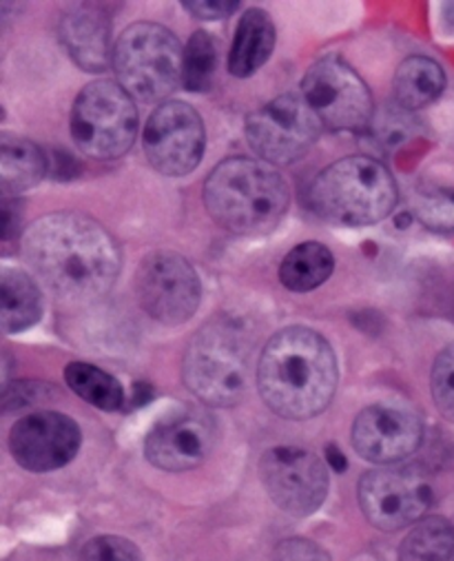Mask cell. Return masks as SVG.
Segmentation results:
<instances>
[{"label":"cell","mask_w":454,"mask_h":561,"mask_svg":"<svg viewBox=\"0 0 454 561\" xmlns=\"http://www.w3.org/2000/svg\"><path fill=\"white\" fill-rule=\"evenodd\" d=\"M49 169L47 156L32 140L0 131V196L12 198L34 186Z\"/></svg>","instance_id":"18"},{"label":"cell","mask_w":454,"mask_h":561,"mask_svg":"<svg viewBox=\"0 0 454 561\" xmlns=\"http://www.w3.org/2000/svg\"><path fill=\"white\" fill-rule=\"evenodd\" d=\"M322 123L295 93H282L246 118L248 147L268 164H293L319 138Z\"/></svg>","instance_id":"9"},{"label":"cell","mask_w":454,"mask_h":561,"mask_svg":"<svg viewBox=\"0 0 454 561\" xmlns=\"http://www.w3.org/2000/svg\"><path fill=\"white\" fill-rule=\"evenodd\" d=\"M259 476L266 493L284 513L306 517L322 508L328 495L324 461L298 446H278L259 459Z\"/></svg>","instance_id":"11"},{"label":"cell","mask_w":454,"mask_h":561,"mask_svg":"<svg viewBox=\"0 0 454 561\" xmlns=\"http://www.w3.org/2000/svg\"><path fill=\"white\" fill-rule=\"evenodd\" d=\"M423 439L421 420L401 407L373 404L352 424V446L366 461L397 463L410 457Z\"/></svg>","instance_id":"15"},{"label":"cell","mask_w":454,"mask_h":561,"mask_svg":"<svg viewBox=\"0 0 454 561\" xmlns=\"http://www.w3.org/2000/svg\"><path fill=\"white\" fill-rule=\"evenodd\" d=\"M430 391L436 411L447 422H454V344L436 355L432 364Z\"/></svg>","instance_id":"27"},{"label":"cell","mask_w":454,"mask_h":561,"mask_svg":"<svg viewBox=\"0 0 454 561\" xmlns=\"http://www.w3.org/2000/svg\"><path fill=\"white\" fill-rule=\"evenodd\" d=\"M69 127L82 153L114 160L125 156L138 138V110L118 82L96 80L78 93Z\"/></svg>","instance_id":"7"},{"label":"cell","mask_w":454,"mask_h":561,"mask_svg":"<svg viewBox=\"0 0 454 561\" xmlns=\"http://www.w3.org/2000/svg\"><path fill=\"white\" fill-rule=\"evenodd\" d=\"M326 457H328V463L333 466V469H335L337 473H344V471H346V466H348V463H346V457H344V453H341L337 446L330 444V446L326 448Z\"/></svg>","instance_id":"33"},{"label":"cell","mask_w":454,"mask_h":561,"mask_svg":"<svg viewBox=\"0 0 454 561\" xmlns=\"http://www.w3.org/2000/svg\"><path fill=\"white\" fill-rule=\"evenodd\" d=\"M415 216L432 231H454V178L430 175L421 180L415 196Z\"/></svg>","instance_id":"25"},{"label":"cell","mask_w":454,"mask_h":561,"mask_svg":"<svg viewBox=\"0 0 454 561\" xmlns=\"http://www.w3.org/2000/svg\"><path fill=\"white\" fill-rule=\"evenodd\" d=\"M291 203L287 180L253 158L220 162L205 182L209 216L226 231L257 236L276 227Z\"/></svg>","instance_id":"3"},{"label":"cell","mask_w":454,"mask_h":561,"mask_svg":"<svg viewBox=\"0 0 454 561\" xmlns=\"http://www.w3.org/2000/svg\"><path fill=\"white\" fill-rule=\"evenodd\" d=\"M335 268V257L319 242L295 247L280 266V283L293 294H309L322 287Z\"/></svg>","instance_id":"22"},{"label":"cell","mask_w":454,"mask_h":561,"mask_svg":"<svg viewBox=\"0 0 454 561\" xmlns=\"http://www.w3.org/2000/svg\"><path fill=\"white\" fill-rule=\"evenodd\" d=\"M272 49H276V25L264 10L253 8L237 23L229 54V71L235 78H248L266 65Z\"/></svg>","instance_id":"20"},{"label":"cell","mask_w":454,"mask_h":561,"mask_svg":"<svg viewBox=\"0 0 454 561\" xmlns=\"http://www.w3.org/2000/svg\"><path fill=\"white\" fill-rule=\"evenodd\" d=\"M218 49L216 41L207 32H196L182 56V80L194 93H205L211 89L216 78Z\"/></svg>","instance_id":"26"},{"label":"cell","mask_w":454,"mask_h":561,"mask_svg":"<svg viewBox=\"0 0 454 561\" xmlns=\"http://www.w3.org/2000/svg\"><path fill=\"white\" fill-rule=\"evenodd\" d=\"M80 426L56 411H40L19 420L10 433L14 459L32 473H49L67 466L80 450Z\"/></svg>","instance_id":"14"},{"label":"cell","mask_w":454,"mask_h":561,"mask_svg":"<svg viewBox=\"0 0 454 561\" xmlns=\"http://www.w3.org/2000/svg\"><path fill=\"white\" fill-rule=\"evenodd\" d=\"M43 318V294L21 268H0V333H23Z\"/></svg>","instance_id":"19"},{"label":"cell","mask_w":454,"mask_h":561,"mask_svg":"<svg viewBox=\"0 0 454 561\" xmlns=\"http://www.w3.org/2000/svg\"><path fill=\"white\" fill-rule=\"evenodd\" d=\"M12 373H14V359L5 348H0V396L10 389Z\"/></svg>","instance_id":"32"},{"label":"cell","mask_w":454,"mask_h":561,"mask_svg":"<svg viewBox=\"0 0 454 561\" xmlns=\"http://www.w3.org/2000/svg\"><path fill=\"white\" fill-rule=\"evenodd\" d=\"M251 370V337L242 322L218 318L205 324L185 353L187 389L209 407L229 409L244 400Z\"/></svg>","instance_id":"5"},{"label":"cell","mask_w":454,"mask_h":561,"mask_svg":"<svg viewBox=\"0 0 454 561\" xmlns=\"http://www.w3.org/2000/svg\"><path fill=\"white\" fill-rule=\"evenodd\" d=\"M272 561H330L328 552L309 539H289L278 546Z\"/></svg>","instance_id":"29"},{"label":"cell","mask_w":454,"mask_h":561,"mask_svg":"<svg viewBox=\"0 0 454 561\" xmlns=\"http://www.w3.org/2000/svg\"><path fill=\"white\" fill-rule=\"evenodd\" d=\"M399 561H454V526L443 517H426L399 546Z\"/></svg>","instance_id":"24"},{"label":"cell","mask_w":454,"mask_h":561,"mask_svg":"<svg viewBox=\"0 0 454 561\" xmlns=\"http://www.w3.org/2000/svg\"><path fill=\"white\" fill-rule=\"evenodd\" d=\"M207 134L200 114L179 101L162 103L147 121L142 147L151 167L177 178L191 173L205 156Z\"/></svg>","instance_id":"12"},{"label":"cell","mask_w":454,"mask_h":561,"mask_svg":"<svg viewBox=\"0 0 454 561\" xmlns=\"http://www.w3.org/2000/svg\"><path fill=\"white\" fill-rule=\"evenodd\" d=\"M30 266L58 300L73 307L103 300L116 285L123 253L94 218L60 211L36 220L23 240Z\"/></svg>","instance_id":"1"},{"label":"cell","mask_w":454,"mask_h":561,"mask_svg":"<svg viewBox=\"0 0 454 561\" xmlns=\"http://www.w3.org/2000/svg\"><path fill=\"white\" fill-rule=\"evenodd\" d=\"M430 504L432 489L415 471L382 469L359 480V506L366 519L384 533L421 522Z\"/></svg>","instance_id":"13"},{"label":"cell","mask_w":454,"mask_h":561,"mask_svg":"<svg viewBox=\"0 0 454 561\" xmlns=\"http://www.w3.org/2000/svg\"><path fill=\"white\" fill-rule=\"evenodd\" d=\"M182 56L185 51L166 27L136 23L118 38L112 62L129 96L142 103H160L182 80Z\"/></svg>","instance_id":"6"},{"label":"cell","mask_w":454,"mask_h":561,"mask_svg":"<svg viewBox=\"0 0 454 561\" xmlns=\"http://www.w3.org/2000/svg\"><path fill=\"white\" fill-rule=\"evenodd\" d=\"M216 428L207 413L182 411L158 422L144 439V455L160 471L182 473L200 466L213 448Z\"/></svg>","instance_id":"16"},{"label":"cell","mask_w":454,"mask_h":561,"mask_svg":"<svg viewBox=\"0 0 454 561\" xmlns=\"http://www.w3.org/2000/svg\"><path fill=\"white\" fill-rule=\"evenodd\" d=\"M443 19H445V23H447L450 27H454V3H447V5L443 8Z\"/></svg>","instance_id":"35"},{"label":"cell","mask_w":454,"mask_h":561,"mask_svg":"<svg viewBox=\"0 0 454 561\" xmlns=\"http://www.w3.org/2000/svg\"><path fill=\"white\" fill-rule=\"evenodd\" d=\"M136 289L147 316L166 327L189 322L202 300L198 271L185 255L173 251H155L142 260Z\"/></svg>","instance_id":"10"},{"label":"cell","mask_w":454,"mask_h":561,"mask_svg":"<svg viewBox=\"0 0 454 561\" xmlns=\"http://www.w3.org/2000/svg\"><path fill=\"white\" fill-rule=\"evenodd\" d=\"M23 227V205L14 198L0 196V242L19 236Z\"/></svg>","instance_id":"31"},{"label":"cell","mask_w":454,"mask_h":561,"mask_svg":"<svg viewBox=\"0 0 454 561\" xmlns=\"http://www.w3.org/2000/svg\"><path fill=\"white\" fill-rule=\"evenodd\" d=\"M109 36V19L98 5H75L60 21V41L67 54L89 73H103L112 62Z\"/></svg>","instance_id":"17"},{"label":"cell","mask_w":454,"mask_h":561,"mask_svg":"<svg viewBox=\"0 0 454 561\" xmlns=\"http://www.w3.org/2000/svg\"><path fill=\"white\" fill-rule=\"evenodd\" d=\"M302 99L333 131H363L373 121L369 84L339 56L315 60L302 80Z\"/></svg>","instance_id":"8"},{"label":"cell","mask_w":454,"mask_h":561,"mask_svg":"<svg viewBox=\"0 0 454 561\" xmlns=\"http://www.w3.org/2000/svg\"><path fill=\"white\" fill-rule=\"evenodd\" d=\"M393 173L375 158L350 156L326 167L311 186L313 211L341 227H369L397 205Z\"/></svg>","instance_id":"4"},{"label":"cell","mask_w":454,"mask_h":561,"mask_svg":"<svg viewBox=\"0 0 454 561\" xmlns=\"http://www.w3.org/2000/svg\"><path fill=\"white\" fill-rule=\"evenodd\" d=\"M80 561H144V559L140 548L133 541L116 535H103V537H94L82 548Z\"/></svg>","instance_id":"28"},{"label":"cell","mask_w":454,"mask_h":561,"mask_svg":"<svg viewBox=\"0 0 454 561\" xmlns=\"http://www.w3.org/2000/svg\"><path fill=\"white\" fill-rule=\"evenodd\" d=\"M10 16H12V5H3V3H0V27L8 25Z\"/></svg>","instance_id":"34"},{"label":"cell","mask_w":454,"mask_h":561,"mask_svg":"<svg viewBox=\"0 0 454 561\" xmlns=\"http://www.w3.org/2000/svg\"><path fill=\"white\" fill-rule=\"evenodd\" d=\"M445 89V71L428 56L406 58L395 73V99L404 110L417 112L434 103Z\"/></svg>","instance_id":"21"},{"label":"cell","mask_w":454,"mask_h":561,"mask_svg":"<svg viewBox=\"0 0 454 561\" xmlns=\"http://www.w3.org/2000/svg\"><path fill=\"white\" fill-rule=\"evenodd\" d=\"M337 378L333 346L309 327H289L272 335L257 364L259 396L284 420L324 413L335 398Z\"/></svg>","instance_id":"2"},{"label":"cell","mask_w":454,"mask_h":561,"mask_svg":"<svg viewBox=\"0 0 454 561\" xmlns=\"http://www.w3.org/2000/svg\"><path fill=\"white\" fill-rule=\"evenodd\" d=\"M65 380L80 400L101 411H120L127 402L123 385L94 364L71 362L65 368Z\"/></svg>","instance_id":"23"},{"label":"cell","mask_w":454,"mask_h":561,"mask_svg":"<svg viewBox=\"0 0 454 561\" xmlns=\"http://www.w3.org/2000/svg\"><path fill=\"white\" fill-rule=\"evenodd\" d=\"M185 5L187 10H189V14L191 16H196V19H200V21H220V19H226V16H231L237 8H240V3H235V0H185Z\"/></svg>","instance_id":"30"}]
</instances>
